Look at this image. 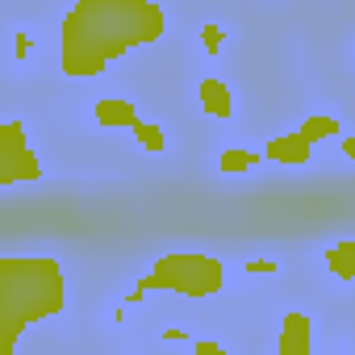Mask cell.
Segmentation results:
<instances>
[{
  "mask_svg": "<svg viewBox=\"0 0 355 355\" xmlns=\"http://www.w3.org/2000/svg\"><path fill=\"white\" fill-rule=\"evenodd\" d=\"M167 9L159 0H71L59 21V71L67 80H101L134 51L159 46Z\"/></svg>",
  "mask_w": 355,
  "mask_h": 355,
  "instance_id": "obj_1",
  "label": "cell"
},
{
  "mask_svg": "<svg viewBox=\"0 0 355 355\" xmlns=\"http://www.w3.org/2000/svg\"><path fill=\"white\" fill-rule=\"evenodd\" d=\"M67 309V268L59 255H0V355L21 334Z\"/></svg>",
  "mask_w": 355,
  "mask_h": 355,
  "instance_id": "obj_2",
  "label": "cell"
},
{
  "mask_svg": "<svg viewBox=\"0 0 355 355\" xmlns=\"http://www.w3.org/2000/svg\"><path fill=\"white\" fill-rule=\"evenodd\" d=\"M138 280L146 288H167L189 301H209L226 288V259L201 255V251H167V255H155V263Z\"/></svg>",
  "mask_w": 355,
  "mask_h": 355,
  "instance_id": "obj_3",
  "label": "cell"
},
{
  "mask_svg": "<svg viewBox=\"0 0 355 355\" xmlns=\"http://www.w3.org/2000/svg\"><path fill=\"white\" fill-rule=\"evenodd\" d=\"M42 159L26 138V121H5L0 125V189H21V184H42Z\"/></svg>",
  "mask_w": 355,
  "mask_h": 355,
  "instance_id": "obj_4",
  "label": "cell"
},
{
  "mask_svg": "<svg viewBox=\"0 0 355 355\" xmlns=\"http://www.w3.org/2000/svg\"><path fill=\"white\" fill-rule=\"evenodd\" d=\"M259 150H263V159L276 163V167H309V159H313V142H309L301 130H284V134L268 138Z\"/></svg>",
  "mask_w": 355,
  "mask_h": 355,
  "instance_id": "obj_5",
  "label": "cell"
},
{
  "mask_svg": "<svg viewBox=\"0 0 355 355\" xmlns=\"http://www.w3.org/2000/svg\"><path fill=\"white\" fill-rule=\"evenodd\" d=\"M280 355H309L313 351V318L301 313V309H288L280 318V330H276V343H272Z\"/></svg>",
  "mask_w": 355,
  "mask_h": 355,
  "instance_id": "obj_6",
  "label": "cell"
},
{
  "mask_svg": "<svg viewBox=\"0 0 355 355\" xmlns=\"http://www.w3.org/2000/svg\"><path fill=\"white\" fill-rule=\"evenodd\" d=\"M197 101H201V113L214 117V121H230L234 117V88L222 76H201Z\"/></svg>",
  "mask_w": 355,
  "mask_h": 355,
  "instance_id": "obj_7",
  "label": "cell"
},
{
  "mask_svg": "<svg viewBox=\"0 0 355 355\" xmlns=\"http://www.w3.org/2000/svg\"><path fill=\"white\" fill-rule=\"evenodd\" d=\"M92 121L105 130H138L142 117L125 96H101V101H92Z\"/></svg>",
  "mask_w": 355,
  "mask_h": 355,
  "instance_id": "obj_8",
  "label": "cell"
},
{
  "mask_svg": "<svg viewBox=\"0 0 355 355\" xmlns=\"http://www.w3.org/2000/svg\"><path fill=\"white\" fill-rule=\"evenodd\" d=\"M322 263L326 272L338 280V284H355V239H338L322 251Z\"/></svg>",
  "mask_w": 355,
  "mask_h": 355,
  "instance_id": "obj_9",
  "label": "cell"
},
{
  "mask_svg": "<svg viewBox=\"0 0 355 355\" xmlns=\"http://www.w3.org/2000/svg\"><path fill=\"white\" fill-rule=\"evenodd\" d=\"M263 163V150H251V146H226L222 155H218V175H247V171H255Z\"/></svg>",
  "mask_w": 355,
  "mask_h": 355,
  "instance_id": "obj_10",
  "label": "cell"
},
{
  "mask_svg": "<svg viewBox=\"0 0 355 355\" xmlns=\"http://www.w3.org/2000/svg\"><path fill=\"white\" fill-rule=\"evenodd\" d=\"M313 146L318 142H334L338 134H343V121L334 117V113H309V117H301V125H297Z\"/></svg>",
  "mask_w": 355,
  "mask_h": 355,
  "instance_id": "obj_11",
  "label": "cell"
},
{
  "mask_svg": "<svg viewBox=\"0 0 355 355\" xmlns=\"http://www.w3.org/2000/svg\"><path fill=\"white\" fill-rule=\"evenodd\" d=\"M134 142H138L146 155H163V150H167V130H163L159 121H138Z\"/></svg>",
  "mask_w": 355,
  "mask_h": 355,
  "instance_id": "obj_12",
  "label": "cell"
},
{
  "mask_svg": "<svg viewBox=\"0 0 355 355\" xmlns=\"http://www.w3.org/2000/svg\"><path fill=\"white\" fill-rule=\"evenodd\" d=\"M201 46H205V55H222L226 51V26L222 21H201Z\"/></svg>",
  "mask_w": 355,
  "mask_h": 355,
  "instance_id": "obj_13",
  "label": "cell"
},
{
  "mask_svg": "<svg viewBox=\"0 0 355 355\" xmlns=\"http://www.w3.org/2000/svg\"><path fill=\"white\" fill-rule=\"evenodd\" d=\"M280 259H243V276H276Z\"/></svg>",
  "mask_w": 355,
  "mask_h": 355,
  "instance_id": "obj_14",
  "label": "cell"
},
{
  "mask_svg": "<svg viewBox=\"0 0 355 355\" xmlns=\"http://www.w3.org/2000/svg\"><path fill=\"white\" fill-rule=\"evenodd\" d=\"M193 351L197 355H230V347L218 343V338H193Z\"/></svg>",
  "mask_w": 355,
  "mask_h": 355,
  "instance_id": "obj_15",
  "label": "cell"
},
{
  "mask_svg": "<svg viewBox=\"0 0 355 355\" xmlns=\"http://www.w3.org/2000/svg\"><path fill=\"white\" fill-rule=\"evenodd\" d=\"M13 59H17V63L30 59V34H26V30H13Z\"/></svg>",
  "mask_w": 355,
  "mask_h": 355,
  "instance_id": "obj_16",
  "label": "cell"
},
{
  "mask_svg": "<svg viewBox=\"0 0 355 355\" xmlns=\"http://www.w3.org/2000/svg\"><path fill=\"white\" fill-rule=\"evenodd\" d=\"M146 297H150V288H146V284H142V280H134V284H130V288H125V305H142V301H146Z\"/></svg>",
  "mask_w": 355,
  "mask_h": 355,
  "instance_id": "obj_17",
  "label": "cell"
},
{
  "mask_svg": "<svg viewBox=\"0 0 355 355\" xmlns=\"http://www.w3.org/2000/svg\"><path fill=\"white\" fill-rule=\"evenodd\" d=\"M338 155L355 163V134H338Z\"/></svg>",
  "mask_w": 355,
  "mask_h": 355,
  "instance_id": "obj_18",
  "label": "cell"
},
{
  "mask_svg": "<svg viewBox=\"0 0 355 355\" xmlns=\"http://www.w3.org/2000/svg\"><path fill=\"white\" fill-rule=\"evenodd\" d=\"M163 343H189V334L180 326H171V330H163Z\"/></svg>",
  "mask_w": 355,
  "mask_h": 355,
  "instance_id": "obj_19",
  "label": "cell"
}]
</instances>
